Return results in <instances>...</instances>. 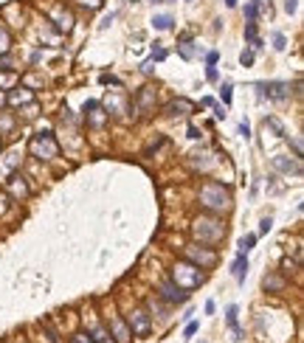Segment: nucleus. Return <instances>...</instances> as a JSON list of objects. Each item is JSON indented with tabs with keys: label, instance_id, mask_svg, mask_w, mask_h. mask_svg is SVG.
<instances>
[{
	"label": "nucleus",
	"instance_id": "15",
	"mask_svg": "<svg viewBox=\"0 0 304 343\" xmlns=\"http://www.w3.org/2000/svg\"><path fill=\"white\" fill-rule=\"evenodd\" d=\"M178 51H180V57L183 59H194V43H191V37L189 34H183V40H180V45H178Z\"/></svg>",
	"mask_w": 304,
	"mask_h": 343
},
{
	"label": "nucleus",
	"instance_id": "16",
	"mask_svg": "<svg viewBox=\"0 0 304 343\" xmlns=\"http://www.w3.org/2000/svg\"><path fill=\"white\" fill-rule=\"evenodd\" d=\"M234 276H236V281L239 284H245V276H248V259H245V253L239 256V262L234 264Z\"/></svg>",
	"mask_w": 304,
	"mask_h": 343
},
{
	"label": "nucleus",
	"instance_id": "4",
	"mask_svg": "<svg viewBox=\"0 0 304 343\" xmlns=\"http://www.w3.org/2000/svg\"><path fill=\"white\" fill-rule=\"evenodd\" d=\"M31 152L37 155V158H45V160H51L56 158V152H59V147H56V141L48 132H40V135H34L31 138Z\"/></svg>",
	"mask_w": 304,
	"mask_h": 343
},
{
	"label": "nucleus",
	"instance_id": "8",
	"mask_svg": "<svg viewBox=\"0 0 304 343\" xmlns=\"http://www.w3.org/2000/svg\"><path fill=\"white\" fill-rule=\"evenodd\" d=\"M130 329L135 332V335H146V332H149V318H146V312L144 309H138L135 307L133 312H130Z\"/></svg>",
	"mask_w": 304,
	"mask_h": 343
},
{
	"label": "nucleus",
	"instance_id": "6",
	"mask_svg": "<svg viewBox=\"0 0 304 343\" xmlns=\"http://www.w3.org/2000/svg\"><path fill=\"white\" fill-rule=\"evenodd\" d=\"M186 259H191V264H197L200 270H206V267H214V262H217V253H214L211 248L191 245V248H186Z\"/></svg>",
	"mask_w": 304,
	"mask_h": 343
},
{
	"label": "nucleus",
	"instance_id": "43",
	"mask_svg": "<svg viewBox=\"0 0 304 343\" xmlns=\"http://www.w3.org/2000/svg\"><path fill=\"white\" fill-rule=\"evenodd\" d=\"M214 115H217V118H225V110L220 107V104H214Z\"/></svg>",
	"mask_w": 304,
	"mask_h": 343
},
{
	"label": "nucleus",
	"instance_id": "33",
	"mask_svg": "<svg viewBox=\"0 0 304 343\" xmlns=\"http://www.w3.org/2000/svg\"><path fill=\"white\" fill-rule=\"evenodd\" d=\"M70 343H93V341H90V335H73Z\"/></svg>",
	"mask_w": 304,
	"mask_h": 343
},
{
	"label": "nucleus",
	"instance_id": "26",
	"mask_svg": "<svg viewBox=\"0 0 304 343\" xmlns=\"http://www.w3.org/2000/svg\"><path fill=\"white\" fill-rule=\"evenodd\" d=\"M9 34H6V28H0V54H6V51H9Z\"/></svg>",
	"mask_w": 304,
	"mask_h": 343
},
{
	"label": "nucleus",
	"instance_id": "44",
	"mask_svg": "<svg viewBox=\"0 0 304 343\" xmlns=\"http://www.w3.org/2000/svg\"><path fill=\"white\" fill-rule=\"evenodd\" d=\"M189 138H194V141H197V138H200V129H197V127H189Z\"/></svg>",
	"mask_w": 304,
	"mask_h": 343
},
{
	"label": "nucleus",
	"instance_id": "9",
	"mask_svg": "<svg viewBox=\"0 0 304 343\" xmlns=\"http://www.w3.org/2000/svg\"><path fill=\"white\" fill-rule=\"evenodd\" d=\"M51 17L56 20V28H59V31H65V34H68V31L73 28V17H70V12H68V9H62V6H54Z\"/></svg>",
	"mask_w": 304,
	"mask_h": 343
},
{
	"label": "nucleus",
	"instance_id": "19",
	"mask_svg": "<svg viewBox=\"0 0 304 343\" xmlns=\"http://www.w3.org/2000/svg\"><path fill=\"white\" fill-rule=\"evenodd\" d=\"M34 99V93L31 90H20V93H11L6 102H11V104H23V102H31Z\"/></svg>",
	"mask_w": 304,
	"mask_h": 343
},
{
	"label": "nucleus",
	"instance_id": "35",
	"mask_svg": "<svg viewBox=\"0 0 304 343\" xmlns=\"http://www.w3.org/2000/svg\"><path fill=\"white\" fill-rule=\"evenodd\" d=\"M270 225H273V222H270V217H265V219H262V225H259V234H268Z\"/></svg>",
	"mask_w": 304,
	"mask_h": 343
},
{
	"label": "nucleus",
	"instance_id": "42",
	"mask_svg": "<svg viewBox=\"0 0 304 343\" xmlns=\"http://www.w3.org/2000/svg\"><path fill=\"white\" fill-rule=\"evenodd\" d=\"M206 76H209V82H217V68H209L206 70Z\"/></svg>",
	"mask_w": 304,
	"mask_h": 343
},
{
	"label": "nucleus",
	"instance_id": "41",
	"mask_svg": "<svg viewBox=\"0 0 304 343\" xmlns=\"http://www.w3.org/2000/svg\"><path fill=\"white\" fill-rule=\"evenodd\" d=\"M17 163H20V155H17V152H11V155H9V166H11V169H14Z\"/></svg>",
	"mask_w": 304,
	"mask_h": 343
},
{
	"label": "nucleus",
	"instance_id": "13",
	"mask_svg": "<svg viewBox=\"0 0 304 343\" xmlns=\"http://www.w3.org/2000/svg\"><path fill=\"white\" fill-rule=\"evenodd\" d=\"M9 189L14 197H28V186H25V180H23L20 174H11L9 177Z\"/></svg>",
	"mask_w": 304,
	"mask_h": 343
},
{
	"label": "nucleus",
	"instance_id": "38",
	"mask_svg": "<svg viewBox=\"0 0 304 343\" xmlns=\"http://www.w3.org/2000/svg\"><path fill=\"white\" fill-rule=\"evenodd\" d=\"M296 6H299L296 0H284V12H287V14H293V12H296Z\"/></svg>",
	"mask_w": 304,
	"mask_h": 343
},
{
	"label": "nucleus",
	"instance_id": "12",
	"mask_svg": "<svg viewBox=\"0 0 304 343\" xmlns=\"http://www.w3.org/2000/svg\"><path fill=\"white\" fill-rule=\"evenodd\" d=\"M273 169H279V172H287V174H302V166H299V160H287V158H273Z\"/></svg>",
	"mask_w": 304,
	"mask_h": 343
},
{
	"label": "nucleus",
	"instance_id": "45",
	"mask_svg": "<svg viewBox=\"0 0 304 343\" xmlns=\"http://www.w3.org/2000/svg\"><path fill=\"white\" fill-rule=\"evenodd\" d=\"M99 107V102H85V113H90V110H96Z\"/></svg>",
	"mask_w": 304,
	"mask_h": 343
},
{
	"label": "nucleus",
	"instance_id": "46",
	"mask_svg": "<svg viewBox=\"0 0 304 343\" xmlns=\"http://www.w3.org/2000/svg\"><path fill=\"white\" fill-rule=\"evenodd\" d=\"M141 68H144V73H152V59H146V62L141 65Z\"/></svg>",
	"mask_w": 304,
	"mask_h": 343
},
{
	"label": "nucleus",
	"instance_id": "31",
	"mask_svg": "<svg viewBox=\"0 0 304 343\" xmlns=\"http://www.w3.org/2000/svg\"><path fill=\"white\" fill-rule=\"evenodd\" d=\"M225 318H228V323H231V326H236V307H228Z\"/></svg>",
	"mask_w": 304,
	"mask_h": 343
},
{
	"label": "nucleus",
	"instance_id": "36",
	"mask_svg": "<svg viewBox=\"0 0 304 343\" xmlns=\"http://www.w3.org/2000/svg\"><path fill=\"white\" fill-rule=\"evenodd\" d=\"M82 6H88V9H99L101 6V0H79Z\"/></svg>",
	"mask_w": 304,
	"mask_h": 343
},
{
	"label": "nucleus",
	"instance_id": "18",
	"mask_svg": "<svg viewBox=\"0 0 304 343\" xmlns=\"http://www.w3.org/2000/svg\"><path fill=\"white\" fill-rule=\"evenodd\" d=\"M152 25H155L158 31H166V28H172V17L169 14H155L152 17Z\"/></svg>",
	"mask_w": 304,
	"mask_h": 343
},
{
	"label": "nucleus",
	"instance_id": "49",
	"mask_svg": "<svg viewBox=\"0 0 304 343\" xmlns=\"http://www.w3.org/2000/svg\"><path fill=\"white\" fill-rule=\"evenodd\" d=\"M152 3H161V0H152Z\"/></svg>",
	"mask_w": 304,
	"mask_h": 343
},
{
	"label": "nucleus",
	"instance_id": "23",
	"mask_svg": "<svg viewBox=\"0 0 304 343\" xmlns=\"http://www.w3.org/2000/svg\"><path fill=\"white\" fill-rule=\"evenodd\" d=\"M254 242H257V236H254V234H248L245 239H239V251H242V253H248L251 248H254Z\"/></svg>",
	"mask_w": 304,
	"mask_h": 343
},
{
	"label": "nucleus",
	"instance_id": "39",
	"mask_svg": "<svg viewBox=\"0 0 304 343\" xmlns=\"http://www.w3.org/2000/svg\"><path fill=\"white\" fill-rule=\"evenodd\" d=\"M245 17H248V20H254V17H257V9H254V3H248V6H245Z\"/></svg>",
	"mask_w": 304,
	"mask_h": 343
},
{
	"label": "nucleus",
	"instance_id": "3",
	"mask_svg": "<svg viewBox=\"0 0 304 343\" xmlns=\"http://www.w3.org/2000/svg\"><path fill=\"white\" fill-rule=\"evenodd\" d=\"M172 281H175L180 290H194V287L203 284V273H200L197 264L180 262V264H175V270H172Z\"/></svg>",
	"mask_w": 304,
	"mask_h": 343
},
{
	"label": "nucleus",
	"instance_id": "20",
	"mask_svg": "<svg viewBox=\"0 0 304 343\" xmlns=\"http://www.w3.org/2000/svg\"><path fill=\"white\" fill-rule=\"evenodd\" d=\"M245 40H248V43H251L254 48H262V43H259V37H257V25H254V23L245 25Z\"/></svg>",
	"mask_w": 304,
	"mask_h": 343
},
{
	"label": "nucleus",
	"instance_id": "10",
	"mask_svg": "<svg viewBox=\"0 0 304 343\" xmlns=\"http://www.w3.org/2000/svg\"><path fill=\"white\" fill-rule=\"evenodd\" d=\"M152 107H155V90L152 87H144V90L138 93V110L141 113H152Z\"/></svg>",
	"mask_w": 304,
	"mask_h": 343
},
{
	"label": "nucleus",
	"instance_id": "7",
	"mask_svg": "<svg viewBox=\"0 0 304 343\" xmlns=\"http://www.w3.org/2000/svg\"><path fill=\"white\" fill-rule=\"evenodd\" d=\"M161 298H164V301H172V304H183V301L189 298V293H183L175 281H164V284H161Z\"/></svg>",
	"mask_w": 304,
	"mask_h": 343
},
{
	"label": "nucleus",
	"instance_id": "27",
	"mask_svg": "<svg viewBox=\"0 0 304 343\" xmlns=\"http://www.w3.org/2000/svg\"><path fill=\"white\" fill-rule=\"evenodd\" d=\"M273 48H276V51H284V48H287V40H284V34H273Z\"/></svg>",
	"mask_w": 304,
	"mask_h": 343
},
{
	"label": "nucleus",
	"instance_id": "25",
	"mask_svg": "<svg viewBox=\"0 0 304 343\" xmlns=\"http://www.w3.org/2000/svg\"><path fill=\"white\" fill-rule=\"evenodd\" d=\"M17 82V76L14 73H0V87H11Z\"/></svg>",
	"mask_w": 304,
	"mask_h": 343
},
{
	"label": "nucleus",
	"instance_id": "28",
	"mask_svg": "<svg viewBox=\"0 0 304 343\" xmlns=\"http://www.w3.org/2000/svg\"><path fill=\"white\" fill-rule=\"evenodd\" d=\"M265 127H273V132H276V135H284V127H281L276 118H268V121H265Z\"/></svg>",
	"mask_w": 304,
	"mask_h": 343
},
{
	"label": "nucleus",
	"instance_id": "17",
	"mask_svg": "<svg viewBox=\"0 0 304 343\" xmlns=\"http://www.w3.org/2000/svg\"><path fill=\"white\" fill-rule=\"evenodd\" d=\"M265 290L281 293V290H284V279H281V276H265Z\"/></svg>",
	"mask_w": 304,
	"mask_h": 343
},
{
	"label": "nucleus",
	"instance_id": "2",
	"mask_svg": "<svg viewBox=\"0 0 304 343\" xmlns=\"http://www.w3.org/2000/svg\"><path fill=\"white\" fill-rule=\"evenodd\" d=\"M191 234H194V239H200L203 245H217V242L225 236V225L217 222V219H211V217H200V219H194Z\"/></svg>",
	"mask_w": 304,
	"mask_h": 343
},
{
	"label": "nucleus",
	"instance_id": "30",
	"mask_svg": "<svg viewBox=\"0 0 304 343\" xmlns=\"http://www.w3.org/2000/svg\"><path fill=\"white\" fill-rule=\"evenodd\" d=\"M231 90H234V87H231V82H225V85H223V102L225 104H231Z\"/></svg>",
	"mask_w": 304,
	"mask_h": 343
},
{
	"label": "nucleus",
	"instance_id": "34",
	"mask_svg": "<svg viewBox=\"0 0 304 343\" xmlns=\"http://www.w3.org/2000/svg\"><path fill=\"white\" fill-rule=\"evenodd\" d=\"M290 144H293V152H296V158H302V141H299V138H293Z\"/></svg>",
	"mask_w": 304,
	"mask_h": 343
},
{
	"label": "nucleus",
	"instance_id": "22",
	"mask_svg": "<svg viewBox=\"0 0 304 343\" xmlns=\"http://www.w3.org/2000/svg\"><path fill=\"white\" fill-rule=\"evenodd\" d=\"M88 115V113H85ZM90 124L93 127H101L104 124V115H101V107H96V110H90Z\"/></svg>",
	"mask_w": 304,
	"mask_h": 343
},
{
	"label": "nucleus",
	"instance_id": "21",
	"mask_svg": "<svg viewBox=\"0 0 304 343\" xmlns=\"http://www.w3.org/2000/svg\"><path fill=\"white\" fill-rule=\"evenodd\" d=\"M90 341H93V343H116V341H113V335H107L101 326H96V329H93V338H90Z\"/></svg>",
	"mask_w": 304,
	"mask_h": 343
},
{
	"label": "nucleus",
	"instance_id": "29",
	"mask_svg": "<svg viewBox=\"0 0 304 343\" xmlns=\"http://www.w3.org/2000/svg\"><path fill=\"white\" fill-rule=\"evenodd\" d=\"M239 62H242V65H254V51H242V54H239Z\"/></svg>",
	"mask_w": 304,
	"mask_h": 343
},
{
	"label": "nucleus",
	"instance_id": "5",
	"mask_svg": "<svg viewBox=\"0 0 304 343\" xmlns=\"http://www.w3.org/2000/svg\"><path fill=\"white\" fill-rule=\"evenodd\" d=\"M257 90H259V99H273V102H284L287 96H290V85L287 82H259L257 85Z\"/></svg>",
	"mask_w": 304,
	"mask_h": 343
},
{
	"label": "nucleus",
	"instance_id": "1",
	"mask_svg": "<svg viewBox=\"0 0 304 343\" xmlns=\"http://www.w3.org/2000/svg\"><path fill=\"white\" fill-rule=\"evenodd\" d=\"M200 203L209 208V211H228V208H231V192H228L223 183L209 180V183L200 186Z\"/></svg>",
	"mask_w": 304,
	"mask_h": 343
},
{
	"label": "nucleus",
	"instance_id": "40",
	"mask_svg": "<svg viewBox=\"0 0 304 343\" xmlns=\"http://www.w3.org/2000/svg\"><path fill=\"white\" fill-rule=\"evenodd\" d=\"M152 59H158V62H161V59H166V51H161V48H152Z\"/></svg>",
	"mask_w": 304,
	"mask_h": 343
},
{
	"label": "nucleus",
	"instance_id": "37",
	"mask_svg": "<svg viewBox=\"0 0 304 343\" xmlns=\"http://www.w3.org/2000/svg\"><path fill=\"white\" fill-rule=\"evenodd\" d=\"M6 208H9V197L0 192V214H6Z\"/></svg>",
	"mask_w": 304,
	"mask_h": 343
},
{
	"label": "nucleus",
	"instance_id": "48",
	"mask_svg": "<svg viewBox=\"0 0 304 343\" xmlns=\"http://www.w3.org/2000/svg\"><path fill=\"white\" fill-rule=\"evenodd\" d=\"M3 104H6V96H3V93H0V107H3Z\"/></svg>",
	"mask_w": 304,
	"mask_h": 343
},
{
	"label": "nucleus",
	"instance_id": "32",
	"mask_svg": "<svg viewBox=\"0 0 304 343\" xmlns=\"http://www.w3.org/2000/svg\"><path fill=\"white\" fill-rule=\"evenodd\" d=\"M239 135L245 138V141L251 138V127H248V121H242V124H239Z\"/></svg>",
	"mask_w": 304,
	"mask_h": 343
},
{
	"label": "nucleus",
	"instance_id": "47",
	"mask_svg": "<svg viewBox=\"0 0 304 343\" xmlns=\"http://www.w3.org/2000/svg\"><path fill=\"white\" fill-rule=\"evenodd\" d=\"M225 6H228V9H234V6H236V0H225Z\"/></svg>",
	"mask_w": 304,
	"mask_h": 343
},
{
	"label": "nucleus",
	"instance_id": "11",
	"mask_svg": "<svg viewBox=\"0 0 304 343\" xmlns=\"http://www.w3.org/2000/svg\"><path fill=\"white\" fill-rule=\"evenodd\" d=\"M191 110H194V104L186 102V99H175V102L166 104V115H186Z\"/></svg>",
	"mask_w": 304,
	"mask_h": 343
},
{
	"label": "nucleus",
	"instance_id": "24",
	"mask_svg": "<svg viewBox=\"0 0 304 343\" xmlns=\"http://www.w3.org/2000/svg\"><path fill=\"white\" fill-rule=\"evenodd\" d=\"M254 9H257V12H262V14H268V17H270V0H254Z\"/></svg>",
	"mask_w": 304,
	"mask_h": 343
},
{
	"label": "nucleus",
	"instance_id": "14",
	"mask_svg": "<svg viewBox=\"0 0 304 343\" xmlns=\"http://www.w3.org/2000/svg\"><path fill=\"white\" fill-rule=\"evenodd\" d=\"M110 329L116 332V343H127V341H130V329H127L118 318H110Z\"/></svg>",
	"mask_w": 304,
	"mask_h": 343
}]
</instances>
